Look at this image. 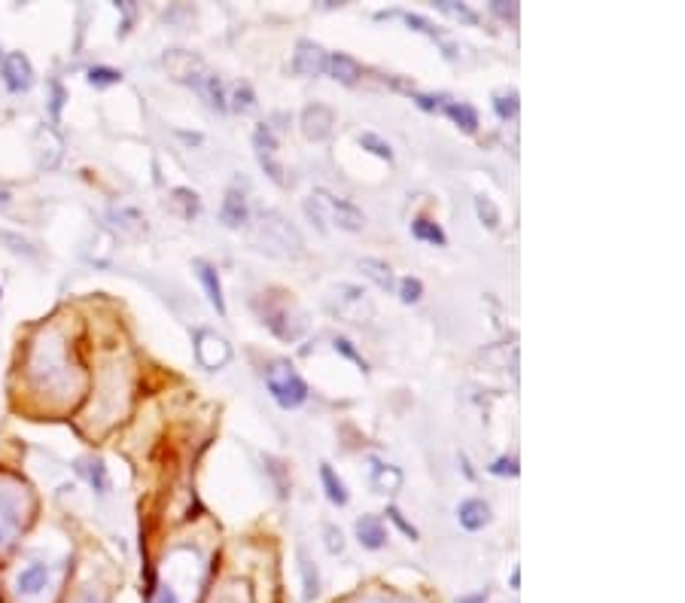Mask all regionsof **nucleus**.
Returning <instances> with one entry per match:
<instances>
[{"instance_id": "nucleus-7", "label": "nucleus", "mask_w": 685, "mask_h": 603, "mask_svg": "<svg viewBox=\"0 0 685 603\" xmlns=\"http://www.w3.org/2000/svg\"><path fill=\"white\" fill-rule=\"evenodd\" d=\"M253 150H256V159H259L262 171L278 186H284L287 177H284V165L278 159V138H274V131L268 125H259L253 131Z\"/></svg>"}, {"instance_id": "nucleus-23", "label": "nucleus", "mask_w": 685, "mask_h": 603, "mask_svg": "<svg viewBox=\"0 0 685 603\" xmlns=\"http://www.w3.org/2000/svg\"><path fill=\"white\" fill-rule=\"evenodd\" d=\"M61 159V141L52 128H40L37 131V162L40 168H55Z\"/></svg>"}, {"instance_id": "nucleus-24", "label": "nucleus", "mask_w": 685, "mask_h": 603, "mask_svg": "<svg viewBox=\"0 0 685 603\" xmlns=\"http://www.w3.org/2000/svg\"><path fill=\"white\" fill-rule=\"evenodd\" d=\"M320 479H323V491H326L332 506H348V488H345V482L335 476V469L329 463L320 466Z\"/></svg>"}, {"instance_id": "nucleus-18", "label": "nucleus", "mask_w": 685, "mask_h": 603, "mask_svg": "<svg viewBox=\"0 0 685 603\" xmlns=\"http://www.w3.org/2000/svg\"><path fill=\"white\" fill-rule=\"evenodd\" d=\"M369 482H372V488H375L378 494H393V491H399V485H402V473H399V466L372 457V476H369Z\"/></svg>"}, {"instance_id": "nucleus-6", "label": "nucleus", "mask_w": 685, "mask_h": 603, "mask_svg": "<svg viewBox=\"0 0 685 603\" xmlns=\"http://www.w3.org/2000/svg\"><path fill=\"white\" fill-rule=\"evenodd\" d=\"M329 311L338 314L341 320H351V323H369L375 317V305L354 284L332 287V293H329Z\"/></svg>"}, {"instance_id": "nucleus-39", "label": "nucleus", "mask_w": 685, "mask_h": 603, "mask_svg": "<svg viewBox=\"0 0 685 603\" xmlns=\"http://www.w3.org/2000/svg\"><path fill=\"white\" fill-rule=\"evenodd\" d=\"M491 473L494 476H518V463L512 457H500V460H494Z\"/></svg>"}, {"instance_id": "nucleus-25", "label": "nucleus", "mask_w": 685, "mask_h": 603, "mask_svg": "<svg viewBox=\"0 0 685 603\" xmlns=\"http://www.w3.org/2000/svg\"><path fill=\"white\" fill-rule=\"evenodd\" d=\"M445 113H448V119H451L454 125H460L466 134H475V131H478V113H475L469 104L451 101V104H445Z\"/></svg>"}, {"instance_id": "nucleus-42", "label": "nucleus", "mask_w": 685, "mask_h": 603, "mask_svg": "<svg viewBox=\"0 0 685 603\" xmlns=\"http://www.w3.org/2000/svg\"><path fill=\"white\" fill-rule=\"evenodd\" d=\"M61 104H64V89L58 83H52V119L61 116Z\"/></svg>"}, {"instance_id": "nucleus-34", "label": "nucleus", "mask_w": 685, "mask_h": 603, "mask_svg": "<svg viewBox=\"0 0 685 603\" xmlns=\"http://www.w3.org/2000/svg\"><path fill=\"white\" fill-rule=\"evenodd\" d=\"M494 110H497L500 119L515 116V113H518V92H500V95L494 98Z\"/></svg>"}, {"instance_id": "nucleus-17", "label": "nucleus", "mask_w": 685, "mask_h": 603, "mask_svg": "<svg viewBox=\"0 0 685 603\" xmlns=\"http://www.w3.org/2000/svg\"><path fill=\"white\" fill-rule=\"evenodd\" d=\"M457 521L466 530H482V527L491 524V506L485 500H475V497L472 500H463L460 509H457Z\"/></svg>"}, {"instance_id": "nucleus-22", "label": "nucleus", "mask_w": 685, "mask_h": 603, "mask_svg": "<svg viewBox=\"0 0 685 603\" xmlns=\"http://www.w3.org/2000/svg\"><path fill=\"white\" fill-rule=\"evenodd\" d=\"M77 473L98 491V494H107L110 491V476H107V466L98 460V457H83L77 460Z\"/></svg>"}, {"instance_id": "nucleus-32", "label": "nucleus", "mask_w": 685, "mask_h": 603, "mask_svg": "<svg viewBox=\"0 0 685 603\" xmlns=\"http://www.w3.org/2000/svg\"><path fill=\"white\" fill-rule=\"evenodd\" d=\"M360 144H363L366 150H372V153H375L378 159H387V162L393 159V150H390V144H387V141H381V138H378V134H372V131L360 134Z\"/></svg>"}, {"instance_id": "nucleus-11", "label": "nucleus", "mask_w": 685, "mask_h": 603, "mask_svg": "<svg viewBox=\"0 0 685 603\" xmlns=\"http://www.w3.org/2000/svg\"><path fill=\"white\" fill-rule=\"evenodd\" d=\"M262 320H265V326L278 335V339H284V342H296L299 335H302V329H305V317L296 311H290V305L287 302H281V305H268L265 311H262Z\"/></svg>"}, {"instance_id": "nucleus-29", "label": "nucleus", "mask_w": 685, "mask_h": 603, "mask_svg": "<svg viewBox=\"0 0 685 603\" xmlns=\"http://www.w3.org/2000/svg\"><path fill=\"white\" fill-rule=\"evenodd\" d=\"M436 10H442V13L460 19L463 25H478V16H475L466 4H457V0H436Z\"/></svg>"}, {"instance_id": "nucleus-14", "label": "nucleus", "mask_w": 685, "mask_h": 603, "mask_svg": "<svg viewBox=\"0 0 685 603\" xmlns=\"http://www.w3.org/2000/svg\"><path fill=\"white\" fill-rule=\"evenodd\" d=\"M335 116L326 104H308L302 110V134L308 141H326L332 134Z\"/></svg>"}, {"instance_id": "nucleus-27", "label": "nucleus", "mask_w": 685, "mask_h": 603, "mask_svg": "<svg viewBox=\"0 0 685 603\" xmlns=\"http://www.w3.org/2000/svg\"><path fill=\"white\" fill-rule=\"evenodd\" d=\"M226 101H232L229 107H232L235 113H250V110H256V92L250 89V83H235V86H232V95H229Z\"/></svg>"}, {"instance_id": "nucleus-13", "label": "nucleus", "mask_w": 685, "mask_h": 603, "mask_svg": "<svg viewBox=\"0 0 685 603\" xmlns=\"http://www.w3.org/2000/svg\"><path fill=\"white\" fill-rule=\"evenodd\" d=\"M326 61H329V55L317 43L299 40L296 55H293V71L299 77H320V74H326Z\"/></svg>"}, {"instance_id": "nucleus-31", "label": "nucleus", "mask_w": 685, "mask_h": 603, "mask_svg": "<svg viewBox=\"0 0 685 603\" xmlns=\"http://www.w3.org/2000/svg\"><path fill=\"white\" fill-rule=\"evenodd\" d=\"M421 296H424V284H421L418 278H402V281H399V299H402L405 305L421 302Z\"/></svg>"}, {"instance_id": "nucleus-38", "label": "nucleus", "mask_w": 685, "mask_h": 603, "mask_svg": "<svg viewBox=\"0 0 685 603\" xmlns=\"http://www.w3.org/2000/svg\"><path fill=\"white\" fill-rule=\"evenodd\" d=\"M332 345H335V351H338V354H345V357H348V360H354V363H357V366H360V369H363V372H366V369H369V363H366V360H363V357H360V354H357V351H354V345H351V342H348V339H335V342H332Z\"/></svg>"}, {"instance_id": "nucleus-4", "label": "nucleus", "mask_w": 685, "mask_h": 603, "mask_svg": "<svg viewBox=\"0 0 685 603\" xmlns=\"http://www.w3.org/2000/svg\"><path fill=\"white\" fill-rule=\"evenodd\" d=\"M265 387H268V393L274 396V402H278L281 409H299L302 402L308 399L305 378L287 363H274L265 372Z\"/></svg>"}, {"instance_id": "nucleus-30", "label": "nucleus", "mask_w": 685, "mask_h": 603, "mask_svg": "<svg viewBox=\"0 0 685 603\" xmlns=\"http://www.w3.org/2000/svg\"><path fill=\"white\" fill-rule=\"evenodd\" d=\"M174 201H177V205L183 208V217H186V220L198 217V211H201V201H198V195H195L192 189H174Z\"/></svg>"}, {"instance_id": "nucleus-12", "label": "nucleus", "mask_w": 685, "mask_h": 603, "mask_svg": "<svg viewBox=\"0 0 685 603\" xmlns=\"http://www.w3.org/2000/svg\"><path fill=\"white\" fill-rule=\"evenodd\" d=\"M0 77H4V86L13 95H22L34 86V67L28 61V55L22 52H10L4 55V64H0Z\"/></svg>"}, {"instance_id": "nucleus-1", "label": "nucleus", "mask_w": 685, "mask_h": 603, "mask_svg": "<svg viewBox=\"0 0 685 603\" xmlns=\"http://www.w3.org/2000/svg\"><path fill=\"white\" fill-rule=\"evenodd\" d=\"M165 67H168L171 80H177V83L189 86L192 92H198L211 110H226V92H223L220 77L195 52L171 49V52H165Z\"/></svg>"}, {"instance_id": "nucleus-44", "label": "nucleus", "mask_w": 685, "mask_h": 603, "mask_svg": "<svg viewBox=\"0 0 685 603\" xmlns=\"http://www.w3.org/2000/svg\"><path fill=\"white\" fill-rule=\"evenodd\" d=\"M415 101H418L424 110H436V107H439V101H436V98H430V95H415Z\"/></svg>"}, {"instance_id": "nucleus-9", "label": "nucleus", "mask_w": 685, "mask_h": 603, "mask_svg": "<svg viewBox=\"0 0 685 603\" xmlns=\"http://www.w3.org/2000/svg\"><path fill=\"white\" fill-rule=\"evenodd\" d=\"M195 357H198V363L204 369L217 372V369H223L232 360V348H229V342L223 339V335H217L211 329H201L198 339H195Z\"/></svg>"}, {"instance_id": "nucleus-5", "label": "nucleus", "mask_w": 685, "mask_h": 603, "mask_svg": "<svg viewBox=\"0 0 685 603\" xmlns=\"http://www.w3.org/2000/svg\"><path fill=\"white\" fill-rule=\"evenodd\" d=\"M31 375L43 378L46 387H64L67 378H71V366L64 360V348H61V342H52V335L37 342L34 357H31Z\"/></svg>"}, {"instance_id": "nucleus-2", "label": "nucleus", "mask_w": 685, "mask_h": 603, "mask_svg": "<svg viewBox=\"0 0 685 603\" xmlns=\"http://www.w3.org/2000/svg\"><path fill=\"white\" fill-rule=\"evenodd\" d=\"M305 214L317 223L320 232H326V223H335L345 232H360L366 226V214L357 205H351L348 198H338L326 189H314L305 198Z\"/></svg>"}, {"instance_id": "nucleus-46", "label": "nucleus", "mask_w": 685, "mask_h": 603, "mask_svg": "<svg viewBox=\"0 0 685 603\" xmlns=\"http://www.w3.org/2000/svg\"><path fill=\"white\" fill-rule=\"evenodd\" d=\"M10 201V192H0V205H7Z\"/></svg>"}, {"instance_id": "nucleus-33", "label": "nucleus", "mask_w": 685, "mask_h": 603, "mask_svg": "<svg viewBox=\"0 0 685 603\" xmlns=\"http://www.w3.org/2000/svg\"><path fill=\"white\" fill-rule=\"evenodd\" d=\"M122 80V74L119 71H113V67H92L89 71V83L92 86H98V89H104V86H116Z\"/></svg>"}, {"instance_id": "nucleus-20", "label": "nucleus", "mask_w": 685, "mask_h": 603, "mask_svg": "<svg viewBox=\"0 0 685 603\" xmlns=\"http://www.w3.org/2000/svg\"><path fill=\"white\" fill-rule=\"evenodd\" d=\"M357 265H360V272H363V275H366V278H369V281H372V284H375L378 290H387V293H390V290L396 287V278H393V268H390V265H387L384 259L366 256V259H360Z\"/></svg>"}, {"instance_id": "nucleus-26", "label": "nucleus", "mask_w": 685, "mask_h": 603, "mask_svg": "<svg viewBox=\"0 0 685 603\" xmlns=\"http://www.w3.org/2000/svg\"><path fill=\"white\" fill-rule=\"evenodd\" d=\"M411 235H415L418 241H427V244H436V247H445V232L439 223L427 220V217H418L415 223H411Z\"/></svg>"}, {"instance_id": "nucleus-3", "label": "nucleus", "mask_w": 685, "mask_h": 603, "mask_svg": "<svg viewBox=\"0 0 685 603\" xmlns=\"http://www.w3.org/2000/svg\"><path fill=\"white\" fill-rule=\"evenodd\" d=\"M253 241L259 244V250H268V253H293V256H302V238L299 232L278 214V211H265L253 229Z\"/></svg>"}, {"instance_id": "nucleus-15", "label": "nucleus", "mask_w": 685, "mask_h": 603, "mask_svg": "<svg viewBox=\"0 0 685 603\" xmlns=\"http://www.w3.org/2000/svg\"><path fill=\"white\" fill-rule=\"evenodd\" d=\"M192 265H195V275H198L204 293H208V302L217 308V314H226V299H223V284H220L217 268L208 259H195Z\"/></svg>"}, {"instance_id": "nucleus-21", "label": "nucleus", "mask_w": 685, "mask_h": 603, "mask_svg": "<svg viewBox=\"0 0 685 603\" xmlns=\"http://www.w3.org/2000/svg\"><path fill=\"white\" fill-rule=\"evenodd\" d=\"M357 540H360V546H366V549H384V543H387V533H384V527H381V521L375 518V515H363V518H357Z\"/></svg>"}, {"instance_id": "nucleus-40", "label": "nucleus", "mask_w": 685, "mask_h": 603, "mask_svg": "<svg viewBox=\"0 0 685 603\" xmlns=\"http://www.w3.org/2000/svg\"><path fill=\"white\" fill-rule=\"evenodd\" d=\"M302 576H305V597H308V600L317 597V591H320V588H317V573L311 570V564H308L305 558H302Z\"/></svg>"}, {"instance_id": "nucleus-35", "label": "nucleus", "mask_w": 685, "mask_h": 603, "mask_svg": "<svg viewBox=\"0 0 685 603\" xmlns=\"http://www.w3.org/2000/svg\"><path fill=\"white\" fill-rule=\"evenodd\" d=\"M0 241H7V244H13L10 250L13 253H25V256H37V250H34V244L31 241H25V238H19V235H10V232H0Z\"/></svg>"}, {"instance_id": "nucleus-19", "label": "nucleus", "mask_w": 685, "mask_h": 603, "mask_svg": "<svg viewBox=\"0 0 685 603\" xmlns=\"http://www.w3.org/2000/svg\"><path fill=\"white\" fill-rule=\"evenodd\" d=\"M247 201H244V195L238 192V189H229L226 192V198H223V208H220V220H223V226H229V229H241L244 223H247Z\"/></svg>"}, {"instance_id": "nucleus-43", "label": "nucleus", "mask_w": 685, "mask_h": 603, "mask_svg": "<svg viewBox=\"0 0 685 603\" xmlns=\"http://www.w3.org/2000/svg\"><path fill=\"white\" fill-rule=\"evenodd\" d=\"M77 603H107V600H104L95 588H89V591H83V594L77 597Z\"/></svg>"}, {"instance_id": "nucleus-8", "label": "nucleus", "mask_w": 685, "mask_h": 603, "mask_svg": "<svg viewBox=\"0 0 685 603\" xmlns=\"http://www.w3.org/2000/svg\"><path fill=\"white\" fill-rule=\"evenodd\" d=\"M22 527H25V518H22L19 494L0 485V552L16 543V536L22 533Z\"/></svg>"}, {"instance_id": "nucleus-16", "label": "nucleus", "mask_w": 685, "mask_h": 603, "mask_svg": "<svg viewBox=\"0 0 685 603\" xmlns=\"http://www.w3.org/2000/svg\"><path fill=\"white\" fill-rule=\"evenodd\" d=\"M326 71L332 74V80H338L341 86H357L363 77V67L357 64V58L345 55V52H335L326 61Z\"/></svg>"}, {"instance_id": "nucleus-37", "label": "nucleus", "mask_w": 685, "mask_h": 603, "mask_svg": "<svg viewBox=\"0 0 685 603\" xmlns=\"http://www.w3.org/2000/svg\"><path fill=\"white\" fill-rule=\"evenodd\" d=\"M387 518H390V521H393V524H396V527L408 536V540H418V527H411V524L402 518V512H399L396 506H387Z\"/></svg>"}, {"instance_id": "nucleus-41", "label": "nucleus", "mask_w": 685, "mask_h": 603, "mask_svg": "<svg viewBox=\"0 0 685 603\" xmlns=\"http://www.w3.org/2000/svg\"><path fill=\"white\" fill-rule=\"evenodd\" d=\"M491 13H497L500 19H515L518 16V7L515 4H506V0H494V4H491Z\"/></svg>"}, {"instance_id": "nucleus-10", "label": "nucleus", "mask_w": 685, "mask_h": 603, "mask_svg": "<svg viewBox=\"0 0 685 603\" xmlns=\"http://www.w3.org/2000/svg\"><path fill=\"white\" fill-rule=\"evenodd\" d=\"M49 591H52V570H49V564L34 561V564H28V567L19 570V576H16V594L22 600L34 603V600H43Z\"/></svg>"}, {"instance_id": "nucleus-36", "label": "nucleus", "mask_w": 685, "mask_h": 603, "mask_svg": "<svg viewBox=\"0 0 685 603\" xmlns=\"http://www.w3.org/2000/svg\"><path fill=\"white\" fill-rule=\"evenodd\" d=\"M326 549L332 552V555H338V552H345V536H341V530L335 527V524H326Z\"/></svg>"}, {"instance_id": "nucleus-45", "label": "nucleus", "mask_w": 685, "mask_h": 603, "mask_svg": "<svg viewBox=\"0 0 685 603\" xmlns=\"http://www.w3.org/2000/svg\"><path fill=\"white\" fill-rule=\"evenodd\" d=\"M485 600V594H475V597H466V600H460V603H482Z\"/></svg>"}, {"instance_id": "nucleus-28", "label": "nucleus", "mask_w": 685, "mask_h": 603, "mask_svg": "<svg viewBox=\"0 0 685 603\" xmlns=\"http://www.w3.org/2000/svg\"><path fill=\"white\" fill-rule=\"evenodd\" d=\"M475 214H478V220H482L488 229H497L500 226V211H497V205H494L488 195H478L475 198Z\"/></svg>"}]
</instances>
